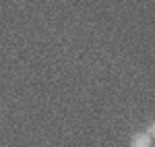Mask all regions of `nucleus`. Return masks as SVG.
Wrapping results in <instances>:
<instances>
[{"mask_svg": "<svg viewBox=\"0 0 155 147\" xmlns=\"http://www.w3.org/2000/svg\"><path fill=\"white\" fill-rule=\"evenodd\" d=\"M130 147H153V137H149L147 133H137L130 139Z\"/></svg>", "mask_w": 155, "mask_h": 147, "instance_id": "1", "label": "nucleus"}, {"mask_svg": "<svg viewBox=\"0 0 155 147\" xmlns=\"http://www.w3.org/2000/svg\"><path fill=\"white\" fill-rule=\"evenodd\" d=\"M153 133H155V124H151V126L147 129V135H149V137H153Z\"/></svg>", "mask_w": 155, "mask_h": 147, "instance_id": "2", "label": "nucleus"}]
</instances>
